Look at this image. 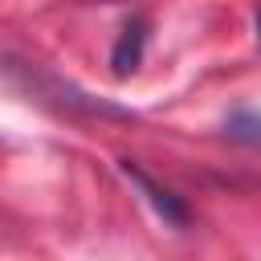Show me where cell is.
Here are the masks:
<instances>
[{
	"label": "cell",
	"instance_id": "277c9868",
	"mask_svg": "<svg viewBox=\"0 0 261 261\" xmlns=\"http://www.w3.org/2000/svg\"><path fill=\"white\" fill-rule=\"evenodd\" d=\"M257 41H261V8H257Z\"/></svg>",
	"mask_w": 261,
	"mask_h": 261
},
{
	"label": "cell",
	"instance_id": "6da1fadb",
	"mask_svg": "<svg viewBox=\"0 0 261 261\" xmlns=\"http://www.w3.org/2000/svg\"><path fill=\"white\" fill-rule=\"evenodd\" d=\"M122 171H126V175H130V179H135V184L143 188V196L151 200V208H155V212H159V216H163L167 224H188V208H184V204H179V200H175V196H171L167 188H159V184H155V179H151L147 171H139V167H135L130 159L122 163Z\"/></svg>",
	"mask_w": 261,
	"mask_h": 261
},
{
	"label": "cell",
	"instance_id": "3957f363",
	"mask_svg": "<svg viewBox=\"0 0 261 261\" xmlns=\"http://www.w3.org/2000/svg\"><path fill=\"white\" fill-rule=\"evenodd\" d=\"M224 135L245 147H261V110H232L224 118Z\"/></svg>",
	"mask_w": 261,
	"mask_h": 261
},
{
	"label": "cell",
	"instance_id": "7a4b0ae2",
	"mask_svg": "<svg viewBox=\"0 0 261 261\" xmlns=\"http://www.w3.org/2000/svg\"><path fill=\"white\" fill-rule=\"evenodd\" d=\"M143 29H147L143 20H130V24L122 29V37H118V45H114V53H110L114 73H130V69L139 65V57H143V41H147Z\"/></svg>",
	"mask_w": 261,
	"mask_h": 261
}]
</instances>
